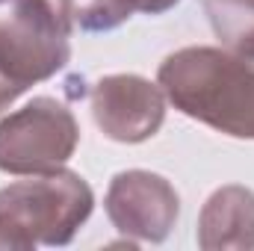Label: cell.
I'll return each mask as SVG.
<instances>
[{
    "instance_id": "5b68a950",
    "label": "cell",
    "mask_w": 254,
    "mask_h": 251,
    "mask_svg": "<svg viewBox=\"0 0 254 251\" xmlns=\"http://www.w3.org/2000/svg\"><path fill=\"white\" fill-rule=\"evenodd\" d=\"M104 207L113 228L133 243H163L181 216L178 189L163 175L145 169L119 172L110 181Z\"/></svg>"
},
{
    "instance_id": "3957f363",
    "label": "cell",
    "mask_w": 254,
    "mask_h": 251,
    "mask_svg": "<svg viewBox=\"0 0 254 251\" xmlns=\"http://www.w3.org/2000/svg\"><path fill=\"white\" fill-rule=\"evenodd\" d=\"M71 24L51 0H9L0 15V116L71 60Z\"/></svg>"
},
{
    "instance_id": "7a4b0ae2",
    "label": "cell",
    "mask_w": 254,
    "mask_h": 251,
    "mask_svg": "<svg viewBox=\"0 0 254 251\" xmlns=\"http://www.w3.org/2000/svg\"><path fill=\"white\" fill-rule=\"evenodd\" d=\"M95 210L92 187L68 169L27 175L0 189V251L68 246Z\"/></svg>"
},
{
    "instance_id": "8992f818",
    "label": "cell",
    "mask_w": 254,
    "mask_h": 251,
    "mask_svg": "<svg viewBox=\"0 0 254 251\" xmlns=\"http://www.w3.org/2000/svg\"><path fill=\"white\" fill-rule=\"evenodd\" d=\"M92 119L101 133L122 145H139L157 136L166 122V92L139 74H107L92 92Z\"/></svg>"
},
{
    "instance_id": "9c48e42d",
    "label": "cell",
    "mask_w": 254,
    "mask_h": 251,
    "mask_svg": "<svg viewBox=\"0 0 254 251\" xmlns=\"http://www.w3.org/2000/svg\"><path fill=\"white\" fill-rule=\"evenodd\" d=\"M204 15L225 51L254 57V0H204Z\"/></svg>"
},
{
    "instance_id": "52a82bcc",
    "label": "cell",
    "mask_w": 254,
    "mask_h": 251,
    "mask_svg": "<svg viewBox=\"0 0 254 251\" xmlns=\"http://www.w3.org/2000/svg\"><path fill=\"white\" fill-rule=\"evenodd\" d=\"M198 246L204 251L254 249V192L231 184L216 189L198 216Z\"/></svg>"
},
{
    "instance_id": "277c9868",
    "label": "cell",
    "mask_w": 254,
    "mask_h": 251,
    "mask_svg": "<svg viewBox=\"0 0 254 251\" xmlns=\"http://www.w3.org/2000/svg\"><path fill=\"white\" fill-rule=\"evenodd\" d=\"M80 125L63 101L39 95L21 110L0 119V172L45 175L74 157Z\"/></svg>"
},
{
    "instance_id": "6da1fadb",
    "label": "cell",
    "mask_w": 254,
    "mask_h": 251,
    "mask_svg": "<svg viewBox=\"0 0 254 251\" xmlns=\"http://www.w3.org/2000/svg\"><path fill=\"white\" fill-rule=\"evenodd\" d=\"M157 83L184 116L234 139H254V57L192 45L169 54Z\"/></svg>"
},
{
    "instance_id": "ba28073f",
    "label": "cell",
    "mask_w": 254,
    "mask_h": 251,
    "mask_svg": "<svg viewBox=\"0 0 254 251\" xmlns=\"http://www.w3.org/2000/svg\"><path fill=\"white\" fill-rule=\"evenodd\" d=\"M181 0H60L65 21L83 33H110L122 27L133 12L163 15Z\"/></svg>"
},
{
    "instance_id": "30bf717a",
    "label": "cell",
    "mask_w": 254,
    "mask_h": 251,
    "mask_svg": "<svg viewBox=\"0 0 254 251\" xmlns=\"http://www.w3.org/2000/svg\"><path fill=\"white\" fill-rule=\"evenodd\" d=\"M3 3H9V0H0V6H3Z\"/></svg>"
}]
</instances>
